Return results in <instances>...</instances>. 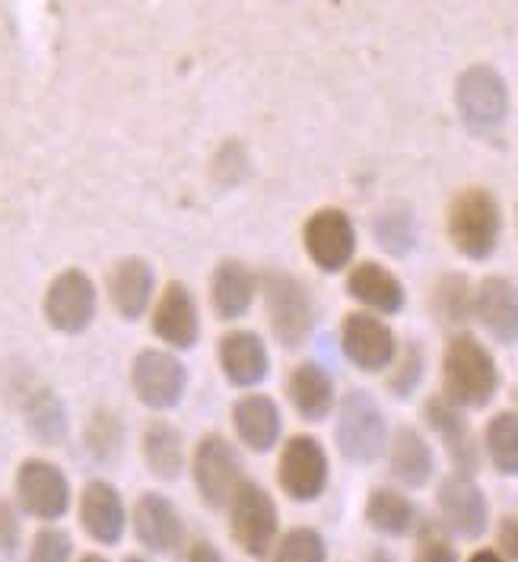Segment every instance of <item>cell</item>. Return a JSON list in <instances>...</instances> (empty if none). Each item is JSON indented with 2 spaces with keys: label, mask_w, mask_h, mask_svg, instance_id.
Segmentation results:
<instances>
[{
  "label": "cell",
  "mask_w": 518,
  "mask_h": 562,
  "mask_svg": "<svg viewBox=\"0 0 518 562\" xmlns=\"http://www.w3.org/2000/svg\"><path fill=\"white\" fill-rule=\"evenodd\" d=\"M455 109L471 134L487 137L493 131H499L503 121L509 119L506 80L489 64L468 67L455 83Z\"/></svg>",
  "instance_id": "obj_3"
},
{
  "label": "cell",
  "mask_w": 518,
  "mask_h": 562,
  "mask_svg": "<svg viewBox=\"0 0 518 562\" xmlns=\"http://www.w3.org/2000/svg\"><path fill=\"white\" fill-rule=\"evenodd\" d=\"M337 448L353 464H372L388 448V426L367 391H350L337 414Z\"/></svg>",
  "instance_id": "obj_4"
},
{
  "label": "cell",
  "mask_w": 518,
  "mask_h": 562,
  "mask_svg": "<svg viewBox=\"0 0 518 562\" xmlns=\"http://www.w3.org/2000/svg\"><path fill=\"white\" fill-rule=\"evenodd\" d=\"M347 293L357 299L360 305H367L379 315H397L404 308V286L388 267L363 261L350 270L347 277Z\"/></svg>",
  "instance_id": "obj_22"
},
{
  "label": "cell",
  "mask_w": 518,
  "mask_h": 562,
  "mask_svg": "<svg viewBox=\"0 0 518 562\" xmlns=\"http://www.w3.org/2000/svg\"><path fill=\"white\" fill-rule=\"evenodd\" d=\"M471 562H506L499 553H493V550H477L474 557H471Z\"/></svg>",
  "instance_id": "obj_41"
},
{
  "label": "cell",
  "mask_w": 518,
  "mask_h": 562,
  "mask_svg": "<svg viewBox=\"0 0 518 562\" xmlns=\"http://www.w3.org/2000/svg\"><path fill=\"white\" fill-rule=\"evenodd\" d=\"M16 537H20V521L10 505L0 503V550H13Z\"/></svg>",
  "instance_id": "obj_38"
},
{
  "label": "cell",
  "mask_w": 518,
  "mask_h": 562,
  "mask_svg": "<svg viewBox=\"0 0 518 562\" xmlns=\"http://www.w3.org/2000/svg\"><path fill=\"white\" fill-rule=\"evenodd\" d=\"M45 318L61 334H83L95 318V286L83 270H64L45 293Z\"/></svg>",
  "instance_id": "obj_11"
},
{
  "label": "cell",
  "mask_w": 518,
  "mask_h": 562,
  "mask_svg": "<svg viewBox=\"0 0 518 562\" xmlns=\"http://www.w3.org/2000/svg\"><path fill=\"white\" fill-rule=\"evenodd\" d=\"M153 330L162 344L176 347V350H191L201 340V315H198V302L188 293V286L172 280L166 283V290L156 299L153 308Z\"/></svg>",
  "instance_id": "obj_13"
},
{
  "label": "cell",
  "mask_w": 518,
  "mask_h": 562,
  "mask_svg": "<svg viewBox=\"0 0 518 562\" xmlns=\"http://www.w3.org/2000/svg\"><path fill=\"white\" fill-rule=\"evenodd\" d=\"M134 531L153 553H169L182 543L184 528L176 505L156 493H144L134 505Z\"/></svg>",
  "instance_id": "obj_20"
},
{
  "label": "cell",
  "mask_w": 518,
  "mask_h": 562,
  "mask_svg": "<svg viewBox=\"0 0 518 562\" xmlns=\"http://www.w3.org/2000/svg\"><path fill=\"white\" fill-rule=\"evenodd\" d=\"M124 562H147V560H137V557H131V560H124Z\"/></svg>",
  "instance_id": "obj_43"
},
{
  "label": "cell",
  "mask_w": 518,
  "mask_h": 562,
  "mask_svg": "<svg viewBox=\"0 0 518 562\" xmlns=\"http://www.w3.org/2000/svg\"><path fill=\"white\" fill-rule=\"evenodd\" d=\"M131 385L144 407L150 411H172L184 397L188 372L182 359L166 350H144L131 366Z\"/></svg>",
  "instance_id": "obj_8"
},
{
  "label": "cell",
  "mask_w": 518,
  "mask_h": 562,
  "mask_svg": "<svg viewBox=\"0 0 518 562\" xmlns=\"http://www.w3.org/2000/svg\"><path fill=\"white\" fill-rule=\"evenodd\" d=\"M449 238L458 251L471 261H487L496 251V241L503 233V216L496 198L484 188H468L449 204Z\"/></svg>",
  "instance_id": "obj_2"
},
{
  "label": "cell",
  "mask_w": 518,
  "mask_h": 562,
  "mask_svg": "<svg viewBox=\"0 0 518 562\" xmlns=\"http://www.w3.org/2000/svg\"><path fill=\"white\" fill-rule=\"evenodd\" d=\"M194 483L207 505H229L236 486L243 483L239 454L223 436H204L194 448Z\"/></svg>",
  "instance_id": "obj_12"
},
{
  "label": "cell",
  "mask_w": 518,
  "mask_h": 562,
  "mask_svg": "<svg viewBox=\"0 0 518 562\" xmlns=\"http://www.w3.org/2000/svg\"><path fill=\"white\" fill-rule=\"evenodd\" d=\"M436 312L446 318V322H464L468 318V312H471V290H468V280L461 277V273H449V277H442L439 280V286H436Z\"/></svg>",
  "instance_id": "obj_32"
},
{
  "label": "cell",
  "mask_w": 518,
  "mask_h": 562,
  "mask_svg": "<svg viewBox=\"0 0 518 562\" xmlns=\"http://www.w3.org/2000/svg\"><path fill=\"white\" fill-rule=\"evenodd\" d=\"M258 293L255 273L239 261H219L211 277V302L223 322H236L251 308Z\"/></svg>",
  "instance_id": "obj_25"
},
{
  "label": "cell",
  "mask_w": 518,
  "mask_h": 562,
  "mask_svg": "<svg viewBox=\"0 0 518 562\" xmlns=\"http://www.w3.org/2000/svg\"><path fill=\"white\" fill-rule=\"evenodd\" d=\"M340 347L344 356L363 372H382L397 356L395 330L369 312H353L340 322Z\"/></svg>",
  "instance_id": "obj_10"
},
{
  "label": "cell",
  "mask_w": 518,
  "mask_h": 562,
  "mask_svg": "<svg viewBox=\"0 0 518 562\" xmlns=\"http://www.w3.org/2000/svg\"><path fill=\"white\" fill-rule=\"evenodd\" d=\"M233 429L251 451H271L280 442L283 416L274 397L268 394H245L233 404Z\"/></svg>",
  "instance_id": "obj_18"
},
{
  "label": "cell",
  "mask_w": 518,
  "mask_h": 562,
  "mask_svg": "<svg viewBox=\"0 0 518 562\" xmlns=\"http://www.w3.org/2000/svg\"><path fill=\"white\" fill-rule=\"evenodd\" d=\"M286 397L303 419L318 423L335 411V382L318 362H300L286 379Z\"/></svg>",
  "instance_id": "obj_24"
},
{
  "label": "cell",
  "mask_w": 518,
  "mask_h": 562,
  "mask_svg": "<svg viewBox=\"0 0 518 562\" xmlns=\"http://www.w3.org/2000/svg\"><path fill=\"white\" fill-rule=\"evenodd\" d=\"M233 537L251 557H268L277 540V505L268 490L255 480H243L229 499Z\"/></svg>",
  "instance_id": "obj_6"
},
{
  "label": "cell",
  "mask_w": 518,
  "mask_h": 562,
  "mask_svg": "<svg viewBox=\"0 0 518 562\" xmlns=\"http://www.w3.org/2000/svg\"><path fill=\"white\" fill-rule=\"evenodd\" d=\"M264 308L268 325L274 330L277 344L283 347H303L315 327V305L305 290L290 273H268L264 277Z\"/></svg>",
  "instance_id": "obj_5"
},
{
  "label": "cell",
  "mask_w": 518,
  "mask_h": 562,
  "mask_svg": "<svg viewBox=\"0 0 518 562\" xmlns=\"http://www.w3.org/2000/svg\"><path fill=\"white\" fill-rule=\"evenodd\" d=\"M216 359L223 375L229 379V385L255 387L264 382L271 362H268V347L255 330H229L223 334Z\"/></svg>",
  "instance_id": "obj_16"
},
{
  "label": "cell",
  "mask_w": 518,
  "mask_h": 562,
  "mask_svg": "<svg viewBox=\"0 0 518 562\" xmlns=\"http://www.w3.org/2000/svg\"><path fill=\"white\" fill-rule=\"evenodd\" d=\"M80 521L99 543H119L124 533V505L119 490L105 480H92L80 499Z\"/></svg>",
  "instance_id": "obj_23"
},
{
  "label": "cell",
  "mask_w": 518,
  "mask_h": 562,
  "mask_svg": "<svg viewBox=\"0 0 518 562\" xmlns=\"http://www.w3.org/2000/svg\"><path fill=\"white\" fill-rule=\"evenodd\" d=\"M388 458H392V474H395L397 483L401 486H410V490L429 483L432 468H436L429 442L417 429H410V426H401L397 429L395 439H392V448H388Z\"/></svg>",
  "instance_id": "obj_26"
},
{
  "label": "cell",
  "mask_w": 518,
  "mask_h": 562,
  "mask_svg": "<svg viewBox=\"0 0 518 562\" xmlns=\"http://www.w3.org/2000/svg\"><path fill=\"white\" fill-rule=\"evenodd\" d=\"M308 258L325 273H337L353 261L357 255V229L350 216L337 207H322L308 216L303 229Z\"/></svg>",
  "instance_id": "obj_9"
},
{
  "label": "cell",
  "mask_w": 518,
  "mask_h": 562,
  "mask_svg": "<svg viewBox=\"0 0 518 562\" xmlns=\"http://www.w3.org/2000/svg\"><path fill=\"white\" fill-rule=\"evenodd\" d=\"M375 241L392 251L404 255L414 248V213L407 207H385L375 216Z\"/></svg>",
  "instance_id": "obj_30"
},
{
  "label": "cell",
  "mask_w": 518,
  "mask_h": 562,
  "mask_svg": "<svg viewBox=\"0 0 518 562\" xmlns=\"http://www.w3.org/2000/svg\"><path fill=\"white\" fill-rule=\"evenodd\" d=\"M188 562H223V557L216 553L211 543H204V540H201V543H194V547H191Z\"/></svg>",
  "instance_id": "obj_40"
},
{
  "label": "cell",
  "mask_w": 518,
  "mask_h": 562,
  "mask_svg": "<svg viewBox=\"0 0 518 562\" xmlns=\"http://www.w3.org/2000/svg\"><path fill=\"white\" fill-rule=\"evenodd\" d=\"M153 290H156V277L144 258H124L109 273V299L115 312L127 322H137L150 308Z\"/></svg>",
  "instance_id": "obj_21"
},
{
  "label": "cell",
  "mask_w": 518,
  "mask_h": 562,
  "mask_svg": "<svg viewBox=\"0 0 518 562\" xmlns=\"http://www.w3.org/2000/svg\"><path fill=\"white\" fill-rule=\"evenodd\" d=\"M471 312L484 325L489 337L499 344H516L518 340V290L506 277H487L471 302Z\"/></svg>",
  "instance_id": "obj_17"
},
{
  "label": "cell",
  "mask_w": 518,
  "mask_h": 562,
  "mask_svg": "<svg viewBox=\"0 0 518 562\" xmlns=\"http://www.w3.org/2000/svg\"><path fill=\"white\" fill-rule=\"evenodd\" d=\"M499 547L506 550L509 560L518 562V515L516 518H506V521L499 525Z\"/></svg>",
  "instance_id": "obj_39"
},
{
  "label": "cell",
  "mask_w": 518,
  "mask_h": 562,
  "mask_svg": "<svg viewBox=\"0 0 518 562\" xmlns=\"http://www.w3.org/2000/svg\"><path fill=\"white\" fill-rule=\"evenodd\" d=\"M274 562H325V540L312 528H296L290 531L280 547H277Z\"/></svg>",
  "instance_id": "obj_33"
},
{
  "label": "cell",
  "mask_w": 518,
  "mask_h": 562,
  "mask_svg": "<svg viewBox=\"0 0 518 562\" xmlns=\"http://www.w3.org/2000/svg\"><path fill=\"white\" fill-rule=\"evenodd\" d=\"M87 445L95 458H112L119 448H122V423L112 414L99 411V414L90 419V429H87Z\"/></svg>",
  "instance_id": "obj_34"
},
{
  "label": "cell",
  "mask_w": 518,
  "mask_h": 562,
  "mask_svg": "<svg viewBox=\"0 0 518 562\" xmlns=\"http://www.w3.org/2000/svg\"><path fill=\"white\" fill-rule=\"evenodd\" d=\"M16 493H20V503L23 508L42 518V521H55L61 518L70 505V486H67V476L48 464V461H38L32 458L20 468L16 474Z\"/></svg>",
  "instance_id": "obj_14"
},
{
  "label": "cell",
  "mask_w": 518,
  "mask_h": 562,
  "mask_svg": "<svg viewBox=\"0 0 518 562\" xmlns=\"http://www.w3.org/2000/svg\"><path fill=\"white\" fill-rule=\"evenodd\" d=\"M144 458L153 474L162 480L182 474L184 468V439L172 423H150L144 432Z\"/></svg>",
  "instance_id": "obj_27"
},
{
  "label": "cell",
  "mask_w": 518,
  "mask_h": 562,
  "mask_svg": "<svg viewBox=\"0 0 518 562\" xmlns=\"http://www.w3.org/2000/svg\"><path fill=\"white\" fill-rule=\"evenodd\" d=\"M30 426L42 442H61L64 429H67V416H64L61 401L52 391H38L32 397Z\"/></svg>",
  "instance_id": "obj_31"
},
{
  "label": "cell",
  "mask_w": 518,
  "mask_h": 562,
  "mask_svg": "<svg viewBox=\"0 0 518 562\" xmlns=\"http://www.w3.org/2000/svg\"><path fill=\"white\" fill-rule=\"evenodd\" d=\"M489 461L499 474L518 476V414H496L484 432Z\"/></svg>",
  "instance_id": "obj_29"
},
{
  "label": "cell",
  "mask_w": 518,
  "mask_h": 562,
  "mask_svg": "<svg viewBox=\"0 0 518 562\" xmlns=\"http://www.w3.org/2000/svg\"><path fill=\"white\" fill-rule=\"evenodd\" d=\"M32 562H67L70 560V537L61 531H42L32 543Z\"/></svg>",
  "instance_id": "obj_36"
},
{
  "label": "cell",
  "mask_w": 518,
  "mask_h": 562,
  "mask_svg": "<svg viewBox=\"0 0 518 562\" xmlns=\"http://www.w3.org/2000/svg\"><path fill=\"white\" fill-rule=\"evenodd\" d=\"M83 562H105L102 557H83Z\"/></svg>",
  "instance_id": "obj_42"
},
{
  "label": "cell",
  "mask_w": 518,
  "mask_h": 562,
  "mask_svg": "<svg viewBox=\"0 0 518 562\" xmlns=\"http://www.w3.org/2000/svg\"><path fill=\"white\" fill-rule=\"evenodd\" d=\"M427 423L432 426V432L446 442V448H449L458 474L468 476L471 471H477L481 454H477V442L471 436V426H468V419L461 414V407H455L452 401H446L442 394L439 397H429Z\"/></svg>",
  "instance_id": "obj_19"
},
{
  "label": "cell",
  "mask_w": 518,
  "mask_h": 562,
  "mask_svg": "<svg viewBox=\"0 0 518 562\" xmlns=\"http://www.w3.org/2000/svg\"><path fill=\"white\" fill-rule=\"evenodd\" d=\"M442 387H446V401H452L455 407H487L499 387V369L493 362L489 350L471 334H455L446 344L442 353Z\"/></svg>",
  "instance_id": "obj_1"
},
{
  "label": "cell",
  "mask_w": 518,
  "mask_h": 562,
  "mask_svg": "<svg viewBox=\"0 0 518 562\" xmlns=\"http://www.w3.org/2000/svg\"><path fill=\"white\" fill-rule=\"evenodd\" d=\"M439 512H442V521L458 537L474 540V537H481L484 528H487V496L481 493V486L471 476L455 474L449 476V480H442V486H439Z\"/></svg>",
  "instance_id": "obj_15"
},
{
  "label": "cell",
  "mask_w": 518,
  "mask_h": 562,
  "mask_svg": "<svg viewBox=\"0 0 518 562\" xmlns=\"http://www.w3.org/2000/svg\"><path fill=\"white\" fill-rule=\"evenodd\" d=\"M420 375H424V356H420L417 347H407L404 359L397 362V372L392 375V391H395L397 397H407L417 387Z\"/></svg>",
  "instance_id": "obj_35"
},
{
  "label": "cell",
  "mask_w": 518,
  "mask_h": 562,
  "mask_svg": "<svg viewBox=\"0 0 518 562\" xmlns=\"http://www.w3.org/2000/svg\"><path fill=\"white\" fill-rule=\"evenodd\" d=\"M367 521L375 531L401 537L414 525V505L397 490H375L367 499Z\"/></svg>",
  "instance_id": "obj_28"
},
{
  "label": "cell",
  "mask_w": 518,
  "mask_h": 562,
  "mask_svg": "<svg viewBox=\"0 0 518 562\" xmlns=\"http://www.w3.org/2000/svg\"><path fill=\"white\" fill-rule=\"evenodd\" d=\"M277 480H280V490L296 503L318 499L328 486V451L315 436L286 439L283 451H280Z\"/></svg>",
  "instance_id": "obj_7"
},
{
  "label": "cell",
  "mask_w": 518,
  "mask_h": 562,
  "mask_svg": "<svg viewBox=\"0 0 518 562\" xmlns=\"http://www.w3.org/2000/svg\"><path fill=\"white\" fill-rule=\"evenodd\" d=\"M414 562H458V557L455 550H452V543L442 533L427 531L420 537V543H417Z\"/></svg>",
  "instance_id": "obj_37"
}]
</instances>
